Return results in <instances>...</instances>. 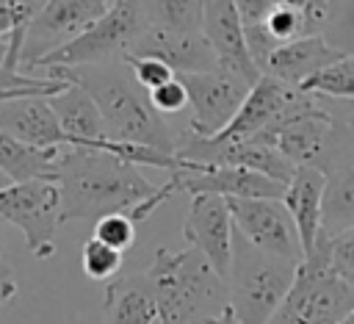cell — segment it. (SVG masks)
Segmentation results:
<instances>
[{"instance_id": "cell-1", "label": "cell", "mask_w": 354, "mask_h": 324, "mask_svg": "<svg viewBox=\"0 0 354 324\" xmlns=\"http://www.w3.org/2000/svg\"><path fill=\"white\" fill-rule=\"evenodd\" d=\"M47 78L80 83L97 100L108 136L116 141H136L163 152H177V141L163 114L152 105L149 91L136 80L127 58H111L77 66H47Z\"/></svg>"}, {"instance_id": "cell-2", "label": "cell", "mask_w": 354, "mask_h": 324, "mask_svg": "<svg viewBox=\"0 0 354 324\" xmlns=\"http://www.w3.org/2000/svg\"><path fill=\"white\" fill-rule=\"evenodd\" d=\"M61 219L97 222L108 213H130L138 202L155 194L138 163L116 158L105 150L64 147L58 158Z\"/></svg>"}, {"instance_id": "cell-3", "label": "cell", "mask_w": 354, "mask_h": 324, "mask_svg": "<svg viewBox=\"0 0 354 324\" xmlns=\"http://www.w3.org/2000/svg\"><path fill=\"white\" fill-rule=\"evenodd\" d=\"M147 277L160 302V324H205L230 305L227 280L194 246H158Z\"/></svg>"}, {"instance_id": "cell-4", "label": "cell", "mask_w": 354, "mask_h": 324, "mask_svg": "<svg viewBox=\"0 0 354 324\" xmlns=\"http://www.w3.org/2000/svg\"><path fill=\"white\" fill-rule=\"evenodd\" d=\"M296 260L268 255L238 230L232 238V269L227 277L230 307L241 324H268L296 280Z\"/></svg>"}, {"instance_id": "cell-5", "label": "cell", "mask_w": 354, "mask_h": 324, "mask_svg": "<svg viewBox=\"0 0 354 324\" xmlns=\"http://www.w3.org/2000/svg\"><path fill=\"white\" fill-rule=\"evenodd\" d=\"M354 310V285L329 266V235L321 233L315 249L296 269L293 288L274 313L288 324H340Z\"/></svg>"}, {"instance_id": "cell-6", "label": "cell", "mask_w": 354, "mask_h": 324, "mask_svg": "<svg viewBox=\"0 0 354 324\" xmlns=\"http://www.w3.org/2000/svg\"><path fill=\"white\" fill-rule=\"evenodd\" d=\"M147 28H152L147 0H113V6L88 30L44 55L39 66H77L124 58Z\"/></svg>"}, {"instance_id": "cell-7", "label": "cell", "mask_w": 354, "mask_h": 324, "mask_svg": "<svg viewBox=\"0 0 354 324\" xmlns=\"http://www.w3.org/2000/svg\"><path fill=\"white\" fill-rule=\"evenodd\" d=\"M0 219L22 230L33 258L55 255V230L61 219V188L55 180H22L0 188Z\"/></svg>"}, {"instance_id": "cell-8", "label": "cell", "mask_w": 354, "mask_h": 324, "mask_svg": "<svg viewBox=\"0 0 354 324\" xmlns=\"http://www.w3.org/2000/svg\"><path fill=\"white\" fill-rule=\"evenodd\" d=\"M254 138L277 147L296 166L324 169L321 161H324L329 138H332V116L318 102V97L299 91L296 102L285 111V116Z\"/></svg>"}, {"instance_id": "cell-9", "label": "cell", "mask_w": 354, "mask_h": 324, "mask_svg": "<svg viewBox=\"0 0 354 324\" xmlns=\"http://www.w3.org/2000/svg\"><path fill=\"white\" fill-rule=\"evenodd\" d=\"M111 6L113 0H47L25 33L22 66L36 69L44 55L77 39Z\"/></svg>"}, {"instance_id": "cell-10", "label": "cell", "mask_w": 354, "mask_h": 324, "mask_svg": "<svg viewBox=\"0 0 354 324\" xmlns=\"http://www.w3.org/2000/svg\"><path fill=\"white\" fill-rule=\"evenodd\" d=\"M235 230L252 241L257 249L288 258L301 263L304 249L293 224L290 210L285 208L282 199H266V197H227Z\"/></svg>"}, {"instance_id": "cell-11", "label": "cell", "mask_w": 354, "mask_h": 324, "mask_svg": "<svg viewBox=\"0 0 354 324\" xmlns=\"http://www.w3.org/2000/svg\"><path fill=\"white\" fill-rule=\"evenodd\" d=\"M180 80L188 89V130H194L196 136H216L218 130H224L252 89L243 78L221 66L210 72H180Z\"/></svg>"}, {"instance_id": "cell-12", "label": "cell", "mask_w": 354, "mask_h": 324, "mask_svg": "<svg viewBox=\"0 0 354 324\" xmlns=\"http://www.w3.org/2000/svg\"><path fill=\"white\" fill-rule=\"evenodd\" d=\"M183 238L188 246L199 249L210 266L227 280L232 269V238L235 222L227 197L221 194H194L188 205V216L183 224Z\"/></svg>"}, {"instance_id": "cell-13", "label": "cell", "mask_w": 354, "mask_h": 324, "mask_svg": "<svg viewBox=\"0 0 354 324\" xmlns=\"http://www.w3.org/2000/svg\"><path fill=\"white\" fill-rule=\"evenodd\" d=\"M177 180V188L185 194H221V197H266V199H282L285 183L252 172L243 166H210V163H191L185 161L183 169L169 172Z\"/></svg>"}, {"instance_id": "cell-14", "label": "cell", "mask_w": 354, "mask_h": 324, "mask_svg": "<svg viewBox=\"0 0 354 324\" xmlns=\"http://www.w3.org/2000/svg\"><path fill=\"white\" fill-rule=\"evenodd\" d=\"M202 33L210 42V47L218 55V66L243 78L249 86H254L263 72L254 64L249 44H246V25L235 6V0H207L205 3V19Z\"/></svg>"}, {"instance_id": "cell-15", "label": "cell", "mask_w": 354, "mask_h": 324, "mask_svg": "<svg viewBox=\"0 0 354 324\" xmlns=\"http://www.w3.org/2000/svg\"><path fill=\"white\" fill-rule=\"evenodd\" d=\"M299 89L285 86L282 80L263 75L246 94L243 105L238 108V114L232 116V122L218 130L213 138L218 141H241V138H254L263 130H268L274 122H279L285 116V111L296 102Z\"/></svg>"}, {"instance_id": "cell-16", "label": "cell", "mask_w": 354, "mask_h": 324, "mask_svg": "<svg viewBox=\"0 0 354 324\" xmlns=\"http://www.w3.org/2000/svg\"><path fill=\"white\" fill-rule=\"evenodd\" d=\"M127 55H147L169 64L177 75L180 72H210L218 69V55L205 39L202 30L185 33V30H166V28H147L144 36L133 44Z\"/></svg>"}, {"instance_id": "cell-17", "label": "cell", "mask_w": 354, "mask_h": 324, "mask_svg": "<svg viewBox=\"0 0 354 324\" xmlns=\"http://www.w3.org/2000/svg\"><path fill=\"white\" fill-rule=\"evenodd\" d=\"M0 127L30 147H69V136L64 133L58 114L50 105L47 94H22L0 102Z\"/></svg>"}, {"instance_id": "cell-18", "label": "cell", "mask_w": 354, "mask_h": 324, "mask_svg": "<svg viewBox=\"0 0 354 324\" xmlns=\"http://www.w3.org/2000/svg\"><path fill=\"white\" fill-rule=\"evenodd\" d=\"M346 53L340 47H335L324 33L321 36H299L290 42H282L266 61L263 75H271L277 80H282L290 89H299L307 78H313L315 72H321L324 66H329L332 61L343 58Z\"/></svg>"}, {"instance_id": "cell-19", "label": "cell", "mask_w": 354, "mask_h": 324, "mask_svg": "<svg viewBox=\"0 0 354 324\" xmlns=\"http://www.w3.org/2000/svg\"><path fill=\"white\" fill-rule=\"evenodd\" d=\"M324 188H326V172L318 166H299L293 180L285 188V208L293 216L299 241L304 255H310L324 233Z\"/></svg>"}, {"instance_id": "cell-20", "label": "cell", "mask_w": 354, "mask_h": 324, "mask_svg": "<svg viewBox=\"0 0 354 324\" xmlns=\"http://www.w3.org/2000/svg\"><path fill=\"white\" fill-rule=\"evenodd\" d=\"M50 105L58 114V122H61L64 133L69 136V147L94 150L100 141L111 138L97 100L80 83H69L64 91L53 94Z\"/></svg>"}, {"instance_id": "cell-21", "label": "cell", "mask_w": 354, "mask_h": 324, "mask_svg": "<svg viewBox=\"0 0 354 324\" xmlns=\"http://www.w3.org/2000/svg\"><path fill=\"white\" fill-rule=\"evenodd\" d=\"M105 318L108 324H160V302L147 271L108 282Z\"/></svg>"}, {"instance_id": "cell-22", "label": "cell", "mask_w": 354, "mask_h": 324, "mask_svg": "<svg viewBox=\"0 0 354 324\" xmlns=\"http://www.w3.org/2000/svg\"><path fill=\"white\" fill-rule=\"evenodd\" d=\"M64 147H30L0 127V169L14 180H58V158Z\"/></svg>"}, {"instance_id": "cell-23", "label": "cell", "mask_w": 354, "mask_h": 324, "mask_svg": "<svg viewBox=\"0 0 354 324\" xmlns=\"http://www.w3.org/2000/svg\"><path fill=\"white\" fill-rule=\"evenodd\" d=\"M354 230V163L326 172L324 188V233L340 235Z\"/></svg>"}, {"instance_id": "cell-24", "label": "cell", "mask_w": 354, "mask_h": 324, "mask_svg": "<svg viewBox=\"0 0 354 324\" xmlns=\"http://www.w3.org/2000/svg\"><path fill=\"white\" fill-rule=\"evenodd\" d=\"M299 91L313 97H329V100H354V55H343L307 78Z\"/></svg>"}, {"instance_id": "cell-25", "label": "cell", "mask_w": 354, "mask_h": 324, "mask_svg": "<svg viewBox=\"0 0 354 324\" xmlns=\"http://www.w3.org/2000/svg\"><path fill=\"white\" fill-rule=\"evenodd\" d=\"M205 3L207 0H147V8L155 28L196 33L202 30Z\"/></svg>"}, {"instance_id": "cell-26", "label": "cell", "mask_w": 354, "mask_h": 324, "mask_svg": "<svg viewBox=\"0 0 354 324\" xmlns=\"http://www.w3.org/2000/svg\"><path fill=\"white\" fill-rule=\"evenodd\" d=\"M80 266L83 274L91 280H111L122 269V249L100 241V238H86L80 249Z\"/></svg>"}, {"instance_id": "cell-27", "label": "cell", "mask_w": 354, "mask_h": 324, "mask_svg": "<svg viewBox=\"0 0 354 324\" xmlns=\"http://www.w3.org/2000/svg\"><path fill=\"white\" fill-rule=\"evenodd\" d=\"M138 224L130 219V213H108L94 222V238L116 246V249H130L136 244Z\"/></svg>"}, {"instance_id": "cell-28", "label": "cell", "mask_w": 354, "mask_h": 324, "mask_svg": "<svg viewBox=\"0 0 354 324\" xmlns=\"http://www.w3.org/2000/svg\"><path fill=\"white\" fill-rule=\"evenodd\" d=\"M266 30L282 44V42H290V39H299L304 36V22H301V8H293V6H282L277 3L266 19H263Z\"/></svg>"}, {"instance_id": "cell-29", "label": "cell", "mask_w": 354, "mask_h": 324, "mask_svg": "<svg viewBox=\"0 0 354 324\" xmlns=\"http://www.w3.org/2000/svg\"><path fill=\"white\" fill-rule=\"evenodd\" d=\"M324 36L343 53L354 55V0H343V3L335 0V11Z\"/></svg>"}, {"instance_id": "cell-30", "label": "cell", "mask_w": 354, "mask_h": 324, "mask_svg": "<svg viewBox=\"0 0 354 324\" xmlns=\"http://www.w3.org/2000/svg\"><path fill=\"white\" fill-rule=\"evenodd\" d=\"M329 266L337 277L354 285V230L329 235Z\"/></svg>"}, {"instance_id": "cell-31", "label": "cell", "mask_w": 354, "mask_h": 324, "mask_svg": "<svg viewBox=\"0 0 354 324\" xmlns=\"http://www.w3.org/2000/svg\"><path fill=\"white\" fill-rule=\"evenodd\" d=\"M69 86V80H58V78H30L14 69H6L0 64V89H28V91H39V94H58Z\"/></svg>"}, {"instance_id": "cell-32", "label": "cell", "mask_w": 354, "mask_h": 324, "mask_svg": "<svg viewBox=\"0 0 354 324\" xmlns=\"http://www.w3.org/2000/svg\"><path fill=\"white\" fill-rule=\"evenodd\" d=\"M127 61H130V66H133V75H136V80L147 89V91H152V89H158V86H163V83H169L177 72L169 66V64H163V61H158V58H147V55H124Z\"/></svg>"}, {"instance_id": "cell-33", "label": "cell", "mask_w": 354, "mask_h": 324, "mask_svg": "<svg viewBox=\"0 0 354 324\" xmlns=\"http://www.w3.org/2000/svg\"><path fill=\"white\" fill-rule=\"evenodd\" d=\"M149 100H152V105H155L163 116L180 114V111L188 108V89H185V83L180 80V75H174L169 83L152 89V91H149Z\"/></svg>"}, {"instance_id": "cell-34", "label": "cell", "mask_w": 354, "mask_h": 324, "mask_svg": "<svg viewBox=\"0 0 354 324\" xmlns=\"http://www.w3.org/2000/svg\"><path fill=\"white\" fill-rule=\"evenodd\" d=\"M335 0H307L301 6V22H304V36H321L332 19Z\"/></svg>"}, {"instance_id": "cell-35", "label": "cell", "mask_w": 354, "mask_h": 324, "mask_svg": "<svg viewBox=\"0 0 354 324\" xmlns=\"http://www.w3.org/2000/svg\"><path fill=\"white\" fill-rule=\"evenodd\" d=\"M235 6L243 17V25H254L266 19V14L277 6V0H235Z\"/></svg>"}, {"instance_id": "cell-36", "label": "cell", "mask_w": 354, "mask_h": 324, "mask_svg": "<svg viewBox=\"0 0 354 324\" xmlns=\"http://www.w3.org/2000/svg\"><path fill=\"white\" fill-rule=\"evenodd\" d=\"M14 294H17V277H14L11 263H8V260L3 258V252H0V307H3L6 302H11Z\"/></svg>"}, {"instance_id": "cell-37", "label": "cell", "mask_w": 354, "mask_h": 324, "mask_svg": "<svg viewBox=\"0 0 354 324\" xmlns=\"http://www.w3.org/2000/svg\"><path fill=\"white\" fill-rule=\"evenodd\" d=\"M205 324H241V321H238V316H235V310H232V307L227 305V307H224V310H221L218 316H213V318H207Z\"/></svg>"}, {"instance_id": "cell-38", "label": "cell", "mask_w": 354, "mask_h": 324, "mask_svg": "<svg viewBox=\"0 0 354 324\" xmlns=\"http://www.w3.org/2000/svg\"><path fill=\"white\" fill-rule=\"evenodd\" d=\"M277 3H282V6H293V8H301L307 0H277Z\"/></svg>"}, {"instance_id": "cell-39", "label": "cell", "mask_w": 354, "mask_h": 324, "mask_svg": "<svg viewBox=\"0 0 354 324\" xmlns=\"http://www.w3.org/2000/svg\"><path fill=\"white\" fill-rule=\"evenodd\" d=\"M8 183H14V180H11V177H8V174L0 169V188H3V186H8Z\"/></svg>"}, {"instance_id": "cell-40", "label": "cell", "mask_w": 354, "mask_h": 324, "mask_svg": "<svg viewBox=\"0 0 354 324\" xmlns=\"http://www.w3.org/2000/svg\"><path fill=\"white\" fill-rule=\"evenodd\" d=\"M348 102V119H351V125H354V100H346Z\"/></svg>"}, {"instance_id": "cell-41", "label": "cell", "mask_w": 354, "mask_h": 324, "mask_svg": "<svg viewBox=\"0 0 354 324\" xmlns=\"http://www.w3.org/2000/svg\"><path fill=\"white\" fill-rule=\"evenodd\" d=\"M340 324H354V310H351V313H348V316H346Z\"/></svg>"}, {"instance_id": "cell-42", "label": "cell", "mask_w": 354, "mask_h": 324, "mask_svg": "<svg viewBox=\"0 0 354 324\" xmlns=\"http://www.w3.org/2000/svg\"><path fill=\"white\" fill-rule=\"evenodd\" d=\"M0 252H3V249H0Z\"/></svg>"}]
</instances>
